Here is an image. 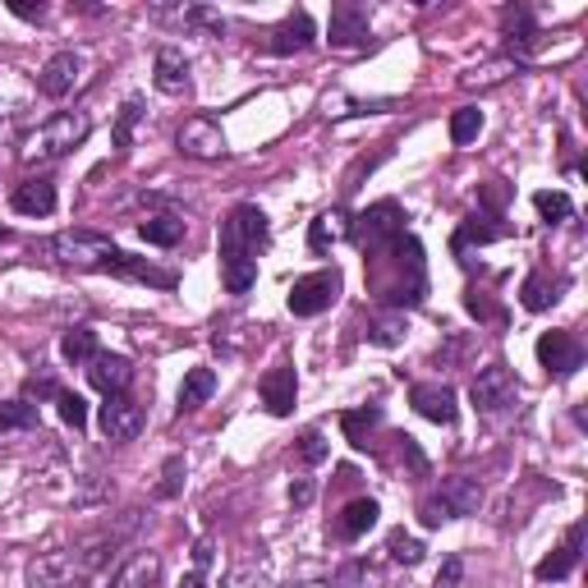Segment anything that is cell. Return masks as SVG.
<instances>
[{
	"instance_id": "6da1fadb",
	"label": "cell",
	"mask_w": 588,
	"mask_h": 588,
	"mask_svg": "<svg viewBox=\"0 0 588 588\" xmlns=\"http://www.w3.org/2000/svg\"><path fill=\"white\" fill-rule=\"evenodd\" d=\"M51 253L65 267H79V272H115V276H129V280H148V286H161V290H175V272H161V267L143 263V257L115 249L106 234H92V230L56 234Z\"/></svg>"
},
{
	"instance_id": "7a4b0ae2",
	"label": "cell",
	"mask_w": 588,
	"mask_h": 588,
	"mask_svg": "<svg viewBox=\"0 0 588 588\" xmlns=\"http://www.w3.org/2000/svg\"><path fill=\"white\" fill-rule=\"evenodd\" d=\"M88 134H92V115L88 111H60V115H51V120L37 125L28 138H23L19 157H23V166H46V161L69 157Z\"/></svg>"
},
{
	"instance_id": "3957f363",
	"label": "cell",
	"mask_w": 588,
	"mask_h": 588,
	"mask_svg": "<svg viewBox=\"0 0 588 588\" xmlns=\"http://www.w3.org/2000/svg\"><path fill=\"white\" fill-rule=\"evenodd\" d=\"M267 240H272L267 211L253 207V203H240L221 221V257H253L257 263V253L267 249Z\"/></svg>"
},
{
	"instance_id": "277c9868",
	"label": "cell",
	"mask_w": 588,
	"mask_h": 588,
	"mask_svg": "<svg viewBox=\"0 0 588 588\" xmlns=\"http://www.w3.org/2000/svg\"><path fill=\"white\" fill-rule=\"evenodd\" d=\"M83 579H92V575L83 566L79 547L74 552H69V547L42 552V556L28 561V575H23V584H28V588H79Z\"/></svg>"
},
{
	"instance_id": "5b68a950",
	"label": "cell",
	"mask_w": 588,
	"mask_h": 588,
	"mask_svg": "<svg viewBox=\"0 0 588 588\" xmlns=\"http://www.w3.org/2000/svg\"><path fill=\"white\" fill-rule=\"evenodd\" d=\"M349 234H355L368 253H382L405 234V211H400L395 203H372L368 211H359V217L349 221Z\"/></svg>"
},
{
	"instance_id": "8992f818",
	"label": "cell",
	"mask_w": 588,
	"mask_h": 588,
	"mask_svg": "<svg viewBox=\"0 0 588 588\" xmlns=\"http://www.w3.org/2000/svg\"><path fill=\"white\" fill-rule=\"evenodd\" d=\"M336 299H341V272L336 267H322V272L299 276L295 286H290V295H286L295 318H318V313L332 309Z\"/></svg>"
},
{
	"instance_id": "52a82bcc",
	"label": "cell",
	"mask_w": 588,
	"mask_h": 588,
	"mask_svg": "<svg viewBox=\"0 0 588 588\" xmlns=\"http://www.w3.org/2000/svg\"><path fill=\"white\" fill-rule=\"evenodd\" d=\"M469 400H474L479 414H506L515 400H520V382H515V372L506 364H492L483 368L474 387H469Z\"/></svg>"
},
{
	"instance_id": "ba28073f",
	"label": "cell",
	"mask_w": 588,
	"mask_h": 588,
	"mask_svg": "<svg viewBox=\"0 0 588 588\" xmlns=\"http://www.w3.org/2000/svg\"><path fill=\"white\" fill-rule=\"evenodd\" d=\"M175 148L184 157H194V161H221L230 152L226 134H221V125L211 120V115H189V120L180 125V134H175Z\"/></svg>"
},
{
	"instance_id": "9c48e42d",
	"label": "cell",
	"mask_w": 588,
	"mask_h": 588,
	"mask_svg": "<svg viewBox=\"0 0 588 588\" xmlns=\"http://www.w3.org/2000/svg\"><path fill=\"white\" fill-rule=\"evenodd\" d=\"M501 46H506V60H529L538 46H543V28H538V19L529 5H506L501 10Z\"/></svg>"
},
{
	"instance_id": "30bf717a",
	"label": "cell",
	"mask_w": 588,
	"mask_h": 588,
	"mask_svg": "<svg viewBox=\"0 0 588 588\" xmlns=\"http://www.w3.org/2000/svg\"><path fill=\"white\" fill-rule=\"evenodd\" d=\"M538 364H543L547 378L566 382L584 368V345L570 332H543L538 336Z\"/></svg>"
},
{
	"instance_id": "8fae6325",
	"label": "cell",
	"mask_w": 588,
	"mask_h": 588,
	"mask_svg": "<svg viewBox=\"0 0 588 588\" xmlns=\"http://www.w3.org/2000/svg\"><path fill=\"white\" fill-rule=\"evenodd\" d=\"M88 79V56L83 51H56L51 60L42 65V74H37V88L46 92V97H69V92H79Z\"/></svg>"
},
{
	"instance_id": "7c38bea8",
	"label": "cell",
	"mask_w": 588,
	"mask_h": 588,
	"mask_svg": "<svg viewBox=\"0 0 588 588\" xmlns=\"http://www.w3.org/2000/svg\"><path fill=\"white\" fill-rule=\"evenodd\" d=\"M97 423H102V437H106L111 446H125V441H134L138 433H143L148 414H143V405H138V400H129V395H106Z\"/></svg>"
},
{
	"instance_id": "4fadbf2b",
	"label": "cell",
	"mask_w": 588,
	"mask_h": 588,
	"mask_svg": "<svg viewBox=\"0 0 588 588\" xmlns=\"http://www.w3.org/2000/svg\"><path fill=\"white\" fill-rule=\"evenodd\" d=\"M152 83H157V92H166V97H180V92H189V88H194V65H189V56H184L180 46H161L157 65H152Z\"/></svg>"
},
{
	"instance_id": "5bb4252c",
	"label": "cell",
	"mask_w": 588,
	"mask_h": 588,
	"mask_svg": "<svg viewBox=\"0 0 588 588\" xmlns=\"http://www.w3.org/2000/svg\"><path fill=\"white\" fill-rule=\"evenodd\" d=\"M257 395H263L267 414L286 418V414L295 410V395H299V378H295V368H290V364L267 368V372H263V382H257Z\"/></svg>"
},
{
	"instance_id": "9a60e30c",
	"label": "cell",
	"mask_w": 588,
	"mask_h": 588,
	"mask_svg": "<svg viewBox=\"0 0 588 588\" xmlns=\"http://www.w3.org/2000/svg\"><path fill=\"white\" fill-rule=\"evenodd\" d=\"M410 405H414L423 418H428V423H441V428H451L456 414H460L456 391L441 387V382H418V387L410 391Z\"/></svg>"
},
{
	"instance_id": "2e32d148",
	"label": "cell",
	"mask_w": 588,
	"mask_h": 588,
	"mask_svg": "<svg viewBox=\"0 0 588 588\" xmlns=\"http://www.w3.org/2000/svg\"><path fill=\"white\" fill-rule=\"evenodd\" d=\"M313 42H318V23H313V14H309V10H295V14L272 33L267 51H272V56H295V51H309Z\"/></svg>"
},
{
	"instance_id": "e0dca14e",
	"label": "cell",
	"mask_w": 588,
	"mask_h": 588,
	"mask_svg": "<svg viewBox=\"0 0 588 588\" xmlns=\"http://www.w3.org/2000/svg\"><path fill=\"white\" fill-rule=\"evenodd\" d=\"M88 382L97 387L102 395H125L129 391V382H134V364L125 359V355H102L88 364Z\"/></svg>"
},
{
	"instance_id": "ac0fdd59",
	"label": "cell",
	"mask_w": 588,
	"mask_h": 588,
	"mask_svg": "<svg viewBox=\"0 0 588 588\" xmlns=\"http://www.w3.org/2000/svg\"><path fill=\"white\" fill-rule=\"evenodd\" d=\"M332 46L336 51H359V46H368V10L336 5L332 10Z\"/></svg>"
},
{
	"instance_id": "d6986e66",
	"label": "cell",
	"mask_w": 588,
	"mask_h": 588,
	"mask_svg": "<svg viewBox=\"0 0 588 588\" xmlns=\"http://www.w3.org/2000/svg\"><path fill=\"white\" fill-rule=\"evenodd\" d=\"M10 207L19 211V217H51V211H56V184L42 180V175L23 180V184H14Z\"/></svg>"
},
{
	"instance_id": "ffe728a7",
	"label": "cell",
	"mask_w": 588,
	"mask_h": 588,
	"mask_svg": "<svg viewBox=\"0 0 588 588\" xmlns=\"http://www.w3.org/2000/svg\"><path fill=\"white\" fill-rule=\"evenodd\" d=\"M437 501L446 506V515L451 520H464V515H479V506H483V487H479V479H446L441 483V492H437Z\"/></svg>"
},
{
	"instance_id": "44dd1931",
	"label": "cell",
	"mask_w": 588,
	"mask_h": 588,
	"mask_svg": "<svg viewBox=\"0 0 588 588\" xmlns=\"http://www.w3.org/2000/svg\"><path fill=\"white\" fill-rule=\"evenodd\" d=\"M579 552H584V524H570V533H566V543H561L543 566H538V579L543 584H556V579H566L575 566H579Z\"/></svg>"
},
{
	"instance_id": "7402d4cb",
	"label": "cell",
	"mask_w": 588,
	"mask_h": 588,
	"mask_svg": "<svg viewBox=\"0 0 588 588\" xmlns=\"http://www.w3.org/2000/svg\"><path fill=\"white\" fill-rule=\"evenodd\" d=\"M111 588H161V556L157 552H134Z\"/></svg>"
},
{
	"instance_id": "603a6c76",
	"label": "cell",
	"mask_w": 588,
	"mask_h": 588,
	"mask_svg": "<svg viewBox=\"0 0 588 588\" xmlns=\"http://www.w3.org/2000/svg\"><path fill=\"white\" fill-rule=\"evenodd\" d=\"M378 501H372V497H359V501H349L345 510H341V520H336V538H341V543H359V538L372 529V524H378Z\"/></svg>"
},
{
	"instance_id": "cb8c5ba5",
	"label": "cell",
	"mask_w": 588,
	"mask_h": 588,
	"mask_svg": "<svg viewBox=\"0 0 588 588\" xmlns=\"http://www.w3.org/2000/svg\"><path fill=\"white\" fill-rule=\"evenodd\" d=\"M561 290H566V280H561V276L533 272V276H524V286H520V303H524L529 313H547L552 303L561 299Z\"/></svg>"
},
{
	"instance_id": "d4e9b609",
	"label": "cell",
	"mask_w": 588,
	"mask_h": 588,
	"mask_svg": "<svg viewBox=\"0 0 588 588\" xmlns=\"http://www.w3.org/2000/svg\"><path fill=\"white\" fill-rule=\"evenodd\" d=\"M341 240H349V217H345L341 207L322 211V217L309 226V249H313V253H326V249H336Z\"/></svg>"
},
{
	"instance_id": "484cf974",
	"label": "cell",
	"mask_w": 588,
	"mask_h": 588,
	"mask_svg": "<svg viewBox=\"0 0 588 588\" xmlns=\"http://www.w3.org/2000/svg\"><path fill=\"white\" fill-rule=\"evenodd\" d=\"M211 391H217V372H211V368H194L189 378L180 382V414H194L198 405H207Z\"/></svg>"
},
{
	"instance_id": "4316f807",
	"label": "cell",
	"mask_w": 588,
	"mask_h": 588,
	"mask_svg": "<svg viewBox=\"0 0 588 588\" xmlns=\"http://www.w3.org/2000/svg\"><path fill=\"white\" fill-rule=\"evenodd\" d=\"M332 588H387V575H382V566H372V561H345L332 579Z\"/></svg>"
},
{
	"instance_id": "83f0119b",
	"label": "cell",
	"mask_w": 588,
	"mask_h": 588,
	"mask_svg": "<svg viewBox=\"0 0 588 588\" xmlns=\"http://www.w3.org/2000/svg\"><path fill=\"white\" fill-rule=\"evenodd\" d=\"M60 355L69 364H92V359L102 355V349H97V332H92V326H69L65 341H60Z\"/></svg>"
},
{
	"instance_id": "f1b7e54d",
	"label": "cell",
	"mask_w": 588,
	"mask_h": 588,
	"mask_svg": "<svg viewBox=\"0 0 588 588\" xmlns=\"http://www.w3.org/2000/svg\"><path fill=\"white\" fill-rule=\"evenodd\" d=\"M138 234L157 249H175L184 240V221L180 217H148V221H138Z\"/></svg>"
},
{
	"instance_id": "f546056e",
	"label": "cell",
	"mask_w": 588,
	"mask_h": 588,
	"mask_svg": "<svg viewBox=\"0 0 588 588\" xmlns=\"http://www.w3.org/2000/svg\"><path fill=\"white\" fill-rule=\"evenodd\" d=\"M33 428H37L33 400H5V405H0V437H10V433H33Z\"/></svg>"
},
{
	"instance_id": "4dcf8cb0",
	"label": "cell",
	"mask_w": 588,
	"mask_h": 588,
	"mask_svg": "<svg viewBox=\"0 0 588 588\" xmlns=\"http://www.w3.org/2000/svg\"><path fill=\"white\" fill-rule=\"evenodd\" d=\"M221 280L230 295H249L257 280V263L253 257H221Z\"/></svg>"
},
{
	"instance_id": "1f68e13d",
	"label": "cell",
	"mask_w": 588,
	"mask_h": 588,
	"mask_svg": "<svg viewBox=\"0 0 588 588\" xmlns=\"http://www.w3.org/2000/svg\"><path fill=\"white\" fill-rule=\"evenodd\" d=\"M515 69H520V65H515V60H487V65H474V69H469V74H460V83L464 88H492V83H506L510 74H515Z\"/></svg>"
},
{
	"instance_id": "d6a6232c",
	"label": "cell",
	"mask_w": 588,
	"mask_h": 588,
	"mask_svg": "<svg viewBox=\"0 0 588 588\" xmlns=\"http://www.w3.org/2000/svg\"><path fill=\"white\" fill-rule=\"evenodd\" d=\"M533 207H538V217L552 221V226L575 217V203H570V194H561V189H543V194H533Z\"/></svg>"
},
{
	"instance_id": "836d02e7",
	"label": "cell",
	"mask_w": 588,
	"mask_h": 588,
	"mask_svg": "<svg viewBox=\"0 0 588 588\" xmlns=\"http://www.w3.org/2000/svg\"><path fill=\"white\" fill-rule=\"evenodd\" d=\"M138 120H143V97H129L125 106H120V120H115V129H111V138H115V148H134V129H138Z\"/></svg>"
},
{
	"instance_id": "e575fe53",
	"label": "cell",
	"mask_w": 588,
	"mask_h": 588,
	"mask_svg": "<svg viewBox=\"0 0 588 588\" xmlns=\"http://www.w3.org/2000/svg\"><path fill=\"white\" fill-rule=\"evenodd\" d=\"M483 134V111L479 106H460L451 115V143L464 148V143H474V138Z\"/></svg>"
},
{
	"instance_id": "d590c367",
	"label": "cell",
	"mask_w": 588,
	"mask_h": 588,
	"mask_svg": "<svg viewBox=\"0 0 588 588\" xmlns=\"http://www.w3.org/2000/svg\"><path fill=\"white\" fill-rule=\"evenodd\" d=\"M387 552H391L395 566H418V561H423V543H418V538H410L405 529L387 533Z\"/></svg>"
},
{
	"instance_id": "8d00e7d4",
	"label": "cell",
	"mask_w": 588,
	"mask_h": 588,
	"mask_svg": "<svg viewBox=\"0 0 588 588\" xmlns=\"http://www.w3.org/2000/svg\"><path fill=\"white\" fill-rule=\"evenodd\" d=\"M492 240H501V226H479V217H474V221H464V226L456 230L451 249H456V253H464L469 244H492Z\"/></svg>"
},
{
	"instance_id": "74e56055",
	"label": "cell",
	"mask_w": 588,
	"mask_h": 588,
	"mask_svg": "<svg viewBox=\"0 0 588 588\" xmlns=\"http://www.w3.org/2000/svg\"><path fill=\"white\" fill-rule=\"evenodd\" d=\"M378 423H382V410H349V414L341 418V428H345V437L355 441V446H364V433L378 428Z\"/></svg>"
},
{
	"instance_id": "f35d334b",
	"label": "cell",
	"mask_w": 588,
	"mask_h": 588,
	"mask_svg": "<svg viewBox=\"0 0 588 588\" xmlns=\"http://www.w3.org/2000/svg\"><path fill=\"white\" fill-rule=\"evenodd\" d=\"M368 341H372V345H400V341H405V318L391 313V318L368 322Z\"/></svg>"
},
{
	"instance_id": "ab89813d",
	"label": "cell",
	"mask_w": 588,
	"mask_h": 588,
	"mask_svg": "<svg viewBox=\"0 0 588 588\" xmlns=\"http://www.w3.org/2000/svg\"><path fill=\"white\" fill-rule=\"evenodd\" d=\"M221 588H276V584H272V575L263 566H253V561H249V566H234Z\"/></svg>"
},
{
	"instance_id": "60d3db41",
	"label": "cell",
	"mask_w": 588,
	"mask_h": 588,
	"mask_svg": "<svg viewBox=\"0 0 588 588\" xmlns=\"http://www.w3.org/2000/svg\"><path fill=\"white\" fill-rule=\"evenodd\" d=\"M56 405H60V418H65L74 433L88 428V405H83V395H74V391H56Z\"/></svg>"
},
{
	"instance_id": "b9f144b4",
	"label": "cell",
	"mask_w": 588,
	"mask_h": 588,
	"mask_svg": "<svg viewBox=\"0 0 588 588\" xmlns=\"http://www.w3.org/2000/svg\"><path fill=\"white\" fill-rule=\"evenodd\" d=\"M184 487V456H171L166 460V469H161V483H157V497L161 501H171L175 492Z\"/></svg>"
},
{
	"instance_id": "7bdbcfd3",
	"label": "cell",
	"mask_w": 588,
	"mask_h": 588,
	"mask_svg": "<svg viewBox=\"0 0 588 588\" xmlns=\"http://www.w3.org/2000/svg\"><path fill=\"white\" fill-rule=\"evenodd\" d=\"M299 460H303V464H322V460H326V437H322L318 428H309V433L299 437Z\"/></svg>"
},
{
	"instance_id": "ee69618b",
	"label": "cell",
	"mask_w": 588,
	"mask_h": 588,
	"mask_svg": "<svg viewBox=\"0 0 588 588\" xmlns=\"http://www.w3.org/2000/svg\"><path fill=\"white\" fill-rule=\"evenodd\" d=\"M313 497H318V483H313V479H295V483H290V506H295V510L313 506Z\"/></svg>"
},
{
	"instance_id": "f6af8a7d",
	"label": "cell",
	"mask_w": 588,
	"mask_h": 588,
	"mask_svg": "<svg viewBox=\"0 0 588 588\" xmlns=\"http://www.w3.org/2000/svg\"><path fill=\"white\" fill-rule=\"evenodd\" d=\"M418 520H423V524H428V529H441L446 520H451V515H446V506H441L437 497H428V501H423V506H418Z\"/></svg>"
},
{
	"instance_id": "bcb514c9",
	"label": "cell",
	"mask_w": 588,
	"mask_h": 588,
	"mask_svg": "<svg viewBox=\"0 0 588 588\" xmlns=\"http://www.w3.org/2000/svg\"><path fill=\"white\" fill-rule=\"evenodd\" d=\"M460 575H464V561H460V556H451V561L441 566V575H437V588H456V584H460Z\"/></svg>"
},
{
	"instance_id": "7dc6e473",
	"label": "cell",
	"mask_w": 588,
	"mask_h": 588,
	"mask_svg": "<svg viewBox=\"0 0 588 588\" xmlns=\"http://www.w3.org/2000/svg\"><path fill=\"white\" fill-rule=\"evenodd\" d=\"M483 198H487V207H501V203H506V189H501V180H492L487 189H483Z\"/></svg>"
},
{
	"instance_id": "c3c4849f",
	"label": "cell",
	"mask_w": 588,
	"mask_h": 588,
	"mask_svg": "<svg viewBox=\"0 0 588 588\" xmlns=\"http://www.w3.org/2000/svg\"><path fill=\"white\" fill-rule=\"evenodd\" d=\"M19 19H42L46 14V5H23V0H14V5H10Z\"/></svg>"
},
{
	"instance_id": "681fc988",
	"label": "cell",
	"mask_w": 588,
	"mask_h": 588,
	"mask_svg": "<svg viewBox=\"0 0 588 588\" xmlns=\"http://www.w3.org/2000/svg\"><path fill=\"white\" fill-rule=\"evenodd\" d=\"M180 588H207V579H203V570H189L180 579Z\"/></svg>"
},
{
	"instance_id": "f907efd6",
	"label": "cell",
	"mask_w": 588,
	"mask_h": 588,
	"mask_svg": "<svg viewBox=\"0 0 588 588\" xmlns=\"http://www.w3.org/2000/svg\"><path fill=\"white\" fill-rule=\"evenodd\" d=\"M194 561H198V570H203L207 561H211V543H198V547H194Z\"/></svg>"
},
{
	"instance_id": "816d5d0a",
	"label": "cell",
	"mask_w": 588,
	"mask_h": 588,
	"mask_svg": "<svg viewBox=\"0 0 588 588\" xmlns=\"http://www.w3.org/2000/svg\"><path fill=\"white\" fill-rule=\"evenodd\" d=\"M10 240H14V234H10L5 226H0V244H10Z\"/></svg>"
},
{
	"instance_id": "f5cc1de1",
	"label": "cell",
	"mask_w": 588,
	"mask_h": 588,
	"mask_svg": "<svg viewBox=\"0 0 588 588\" xmlns=\"http://www.w3.org/2000/svg\"><path fill=\"white\" fill-rule=\"evenodd\" d=\"M295 588H332V584H295Z\"/></svg>"
},
{
	"instance_id": "db71d44e",
	"label": "cell",
	"mask_w": 588,
	"mask_h": 588,
	"mask_svg": "<svg viewBox=\"0 0 588 588\" xmlns=\"http://www.w3.org/2000/svg\"><path fill=\"white\" fill-rule=\"evenodd\" d=\"M79 588H97V579H83V584H79Z\"/></svg>"
}]
</instances>
